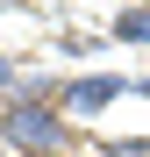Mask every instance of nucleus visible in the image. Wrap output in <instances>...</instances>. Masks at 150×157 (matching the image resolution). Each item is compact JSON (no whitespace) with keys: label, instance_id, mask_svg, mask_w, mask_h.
<instances>
[{"label":"nucleus","instance_id":"2","mask_svg":"<svg viewBox=\"0 0 150 157\" xmlns=\"http://www.w3.org/2000/svg\"><path fill=\"white\" fill-rule=\"evenodd\" d=\"M129 93V78H114V71H79V78H64V93H57V107L79 121V114H100L107 100Z\"/></svg>","mask_w":150,"mask_h":157},{"label":"nucleus","instance_id":"6","mask_svg":"<svg viewBox=\"0 0 150 157\" xmlns=\"http://www.w3.org/2000/svg\"><path fill=\"white\" fill-rule=\"evenodd\" d=\"M136 93H143V100H150V78H136Z\"/></svg>","mask_w":150,"mask_h":157},{"label":"nucleus","instance_id":"3","mask_svg":"<svg viewBox=\"0 0 150 157\" xmlns=\"http://www.w3.org/2000/svg\"><path fill=\"white\" fill-rule=\"evenodd\" d=\"M107 36H114V43H150V7H121V14L107 21Z\"/></svg>","mask_w":150,"mask_h":157},{"label":"nucleus","instance_id":"1","mask_svg":"<svg viewBox=\"0 0 150 157\" xmlns=\"http://www.w3.org/2000/svg\"><path fill=\"white\" fill-rule=\"evenodd\" d=\"M79 143V128L57 100H7L0 107V150L7 157H64Z\"/></svg>","mask_w":150,"mask_h":157},{"label":"nucleus","instance_id":"5","mask_svg":"<svg viewBox=\"0 0 150 157\" xmlns=\"http://www.w3.org/2000/svg\"><path fill=\"white\" fill-rule=\"evenodd\" d=\"M14 78H21V71H14V57L0 50V86H14Z\"/></svg>","mask_w":150,"mask_h":157},{"label":"nucleus","instance_id":"4","mask_svg":"<svg viewBox=\"0 0 150 157\" xmlns=\"http://www.w3.org/2000/svg\"><path fill=\"white\" fill-rule=\"evenodd\" d=\"M107 157H150V143L143 136H121V143H107Z\"/></svg>","mask_w":150,"mask_h":157},{"label":"nucleus","instance_id":"7","mask_svg":"<svg viewBox=\"0 0 150 157\" xmlns=\"http://www.w3.org/2000/svg\"><path fill=\"white\" fill-rule=\"evenodd\" d=\"M0 157H7V150H0Z\"/></svg>","mask_w":150,"mask_h":157}]
</instances>
